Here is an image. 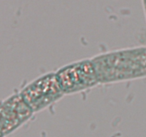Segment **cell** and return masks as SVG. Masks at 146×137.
I'll use <instances>...</instances> for the list:
<instances>
[{
  "instance_id": "3",
  "label": "cell",
  "mask_w": 146,
  "mask_h": 137,
  "mask_svg": "<svg viewBox=\"0 0 146 137\" xmlns=\"http://www.w3.org/2000/svg\"><path fill=\"white\" fill-rule=\"evenodd\" d=\"M64 94L78 93L99 84L91 59L71 63L55 73Z\"/></svg>"
},
{
  "instance_id": "1",
  "label": "cell",
  "mask_w": 146,
  "mask_h": 137,
  "mask_svg": "<svg viewBox=\"0 0 146 137\" xmlns=\"http://www.w3.org/2000/svg\"><path fill=\"white\" fill-rule=\"evenodd\" d=\"M99 84L146 77V46L112 51L91 59Z\"/></svg>"
},
{
  "instance_id": "2",
  "label": "cell",
  "mask_w": 146,
  "mask_h": 137,
  "mask_svg": "<svg viewBox=\"0 0 146 137\" xmlns=\"http://www.w3.org/2000/svg\"><path fill=\"white\" fill-rule=\"evenodd\" d=\"M55 73L44 74L33 81L21 91L20 96L33 113L47 108L62 98Z\"/></svg>"
},
{
  "instance_id": "4",
  "label": "cell",
  "mask_w": 146,
  "mask_h": 137,
  "mask_svg": "<svg viewBox=\"0 0 146 137\" xmlns=\"http://www.w3.org/2000/svg\"><path fill=\"white\" fill-rule=\"evenodd\" d=\"M142 1H143V4L144 10H145V14L146 17V0H142Z\"/></svg>"
}]
</instances>
